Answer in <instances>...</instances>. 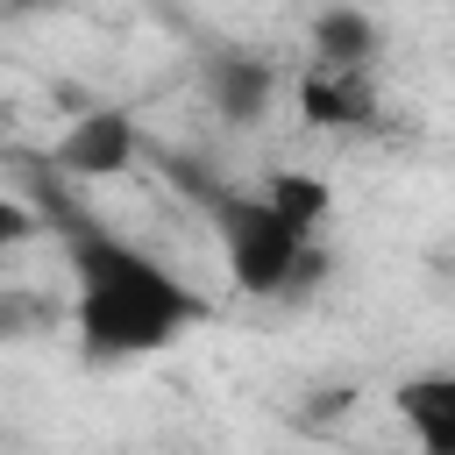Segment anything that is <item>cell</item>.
<instances>
[{
  "label": "cell",
  "instance_id": "6da1fadb",
  "mask_svg": "<svg viewBox=\"0 0 455 455\" xmlns=\"http://www.w3.org/2000/svg\"><path fill=\"white\" fill-rule=\"evenodd\" d=\"M71 263V299L64 320L78 334L85 363H135L156 355L171 341H185L206 320V299L142 242L114 235V228H71L64 242Z\"/></svg>",
  "mask_w": 455,
  "mask_h": 455
},
{
  "label": "cell",
  "instance_id": "7a4b0ae2",
  "mask_svg": "<svg viewBox=\"0 0 455 455\" xmlns=\"http://www.w3.org/2000/svg\"><path fill=\"white\" fill-rule=\"evenodd\" d=\"M220 256H228L235 291H249V299H299V291H313L327 277V249L306 242V235H291L249 192L220 199Z\"/></svg>",
  "mask_w": 455,
  "mask_h": 455
},
{
  "label": "cell",
  "instance_id": "3957f363",
  "mask_svg": "<svg viewBox=\"0 0 455 455\" xmlns=\"http://www.w3.org/2000/svg\"><path fill=\"white\" fill-rule=\"evenodd\" d=\"M291 107H299L306 128H327V135L370 128L377 121V71H341V64H313L306 57L291 71Z\"/></svg>",
  "mask_w": 455,
  "mask_h": 455
},
{
  "label": "cell",
  "instance_id": "277c9868",
  "mask_svg": "<svg viewBox=\"0 0 455 455\" xmlns=\"http://www.w3.org/2000/svg\"><path fill=\"white\" fill-rule=\"evenodd\" d=\"M135 156H142V128H135V114H121V107H85V114L57 135V164H64L71 178H121Z\"/></svg>",
  "mask_w": 455,
  "mask_h": 455
},
{
  "label": "cell",
  "instance_id": "5b68a950",
  "mask_svg": "<svg viewBox=\"0 0 455 455\" xmlns=\"http://www.w3.org/2000/svg\"><path fill=\"white\" fill-rule=\"evenodd\" d=\"M277 92H284V71H277L270 57H242V50L206 57V100H213V114H228L235 128H256V121L277 107Z\"/></svg>",
  "mask_w": 455,
  "mask_h": 455
},
{
  "label": "cell",
  "instance_id": "8992f818",
  "mask_svg": "<svg viewBox=\"0 0 455 455\" xmlns=\"http://www.w3.org/2000/svg\"><path fill=\"white\" fill-rule=\"evenodd\" d=\"M391 398H398V419L419 455H455V377L448 370H419Z\"/></svg>",
  "mask_w": 455,
  "mask_h": 455
},
{
  "label": "cell",
  "instance_id": "52a82bcc",
  "mask_svg": "<svg viewBox=\"0 0 455 455\" xmlns=\"http://www.w3.org/2000/svg\"><path fill=\"white\" fill-rule=\"evenodd\" d=\"M313 64H341V71H377V50H384V21L370 7H320L313 28Z\"/></svg>",
  "mask_w": 455,
  "mask_h": 455
},
{
  "label": "cell",
  "instance_id": "ba28073f",
  "mask_svg": "<svg viewBox=\"0 0 455 455\" xmlns=\"http://www.w3.org/2000/svg\"><path fill=\"white\" fill-rule=\"evenodd\" d=\"M263 213H277L291 235H306V242H320V228H327V213H334V185L320 178V171H263V185L249 192Z\"/></svg>",
  "mask_w": 455,
  "mask_h": 455
},
{
  "label": "cell",
  "instance_id": "9c48e42d",
  "mask_svg": "<svg viewBox=\"0 0 455 455\" xmlns=\"http://www.w3.org/2000/svg\"><path fill=\"white\" fill-rule=\"evenodd\" d=\"M64 320V299H50V291H0V341H28V334H43V327H57Z\"/></svg>",
  "mask_w": 455,
  "mask_h": 455
},
{
  "label": "cell",
  "instance_id": "30bf717a",
  "mask_svg": "<svg viewBox=\"0 0 455 455\" xmlns=\"http://www.w3.org/2000/svg\"><path fill=\"white\" fill-rule=\"evenodd\" d=\"M43 235V213L28 206V199H14V192H0V263L14 256V249H28Z\"/></svg>",
  "mask_w": 455,
  "mask_h": 455
}]
</instances>
